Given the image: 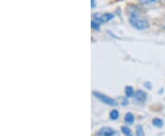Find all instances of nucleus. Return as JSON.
I'll return each instance as SVG.
<instances>
[{"instance_id": "nucleus-3", "label": "nucleus", "mask_w": 165, "mask_h": 136, "mask_svg": "<svg viewBox=\"0 0 165 136\" xmlns=\"http://www.w3.org/2000/svg\"><path fill=\"white\" fill-rule=\"evenodd\" d=\"M97 136H115V135H118L116 133L114 129L110 128V127H103L97 132Z\"/></svg>"}, {"instance_id": "nucleus-7", "label": "nucleus", "mask_w": 165, "mask_h": 136, "mask_svg": "<svg viewBox=\"0 0 165 136\" xmlns=\"http://www.w3.org/2000/svg\"><path fill=\"white\" fill-rule=\"evenodd\" d=\"M152 124L155 126V127H158V128H161L164 124V122L160 118H154L152 120Z\"/></svg>"}, {"instance_id": "nucleus-12", "label": "nucleus", "mask_w": 165, "mask_h": 136, "mask_svg": "<svg viewBox=\"0 0 165 136\" xmlns=\"http://www.w3.org/2000/svg\"><path fill=\"white\" fill-rule=\"evenodd\" d=\"M161 0H140V2L144 5H153L159 3Z\"/></svg>"}, {"instance_id": "nucleus-8", "label": "nucleus", "mask_w": 165, "mask_h": 136, "mask_svg": "<svg viewBox=\"0 0 165 136\" xmlns=\"http://www.w3.org/2000/svg\"><path fill=\"white\" fill-rule=\"evenodd\" d=\"M125 93L127 97H132L134 96V90L131 86H126L125 87Z\"/></svg>"}, {"instance_id": "nucleus-9", "label": "nucleus", "mask_w": 165, "mask_h": 136, "mask_svg": "<svg viewBox=\"0 0 165 136\" xmlns=\"http://www.w3.org/2000/svg\"><path fill=\"white\" fill-rule=\"evenodd\" d=\"M109 116H110V119L113 120V121L118 120V117H119V112L118 110H112L109 113Z\"/></svg>"}, {"instance_id": "nucleus-11", "label": "nucleus", "mask_w": 165, "mask_h": 136, "mask_svg": "<svg viewBox=\"0 0 165 136\" xmlns=\"http://www.w3.org/2000/svg\"><path fill=\"white\" fill-rule=\"evenodd\" d=\"M136 136H145V133L141 125H138L136 127Z\"/></svg>"}, {"instance_id": "nucleus-6", "label": "nucleus", "mask_w": 165, "mask_h": 136, "mask_svg": "<svg viewBox=\"0 0 165 136\" xmlns=\"http://www.w3.org/2000/svg\"><path fill=\"white\" fill-rule=\"evenodd\" d=\"M135 121V117L134 115L131 112H128L125 115V121L127 122L128 124H133Z\"/></svg>"}, {"instance_id": "nucleus-10", "label": "nucleus", "mask_w": 165, "mask_h": 136, "mask_svg": "<svg viewBox=\"0 0 165 136\" xmlns=\"http://www.w3.org/2000/svg\"><path fill=\"white\" fill-rule=\"evenodd\" d=\"M121 132L123 133V134L125 136H133L132 131L127 126H122L121 127Z\"/></svg>"}, {"instance_id": "nucleus-13", "label": "nucleus", "mask_w": 165, "mask_h": 136, "mask_svg": "<svg viewBox=\"0 0 165 136\" xmlns=\"http://www.w3.org/2000/svg\"><path fill=\"white\" fill-rule=\"evenodd\" d=\"M91 27H92V29H95V30L99 29V28H100L99 22L95 21V20H93V21L91 22Z\"/></svg>"}, {"instance_id": "nucleus-1", "label": "nucleus", "mask_w": 165, "mask_h": 136, "mask_svg": "<svg viewBox=\"0 0 165 136\" xmlns=\"http://www.w3.org/2000/svg\"><path fill=\"white\" fill-rule=\"evenodd\" d=\"M129 22L131 24L133 28L139 29V30H144L149 28V22L146 19H142L138 17H131L129 19Z\"/></svg>"}, {"instance_id": "nucleus-2", "label": "nucleus", "mask_w": 165, "mask_h": 136, "mask_svg": "<svg viewBox=\"0 0 165 136\" xmlns=\"http://www.w3.org/2000/svg\"><path fill=\"white\" fill-rule=\"evenodd\" d=\"M93 94H94V96L95 98H97L100 101H102L103 103L107 104L109 106H116V105H118V101H116L115 99H112V98L108 97L107 95H105V94H103V93H101L99 91H94Z\"/></svg>"}, {"instance_id": "nucleus-5", "label": "nucleus", "mask_w": 165, "mask_h": 136, "mask_svg": "<svg viewBox=\"0 0 165 136\" xmlns=\"http://www.w3.org/2000/svg\"><path fill=\"white\" fill-rule=\"evenodd\" d=\"M134 98L137 101L143 103L147 100V93L142 90H139L134 93Z\"/></svg>"}, {"instance_id": "nucleus-4", "label": "nucleus", "mask_w": 165, "mask_h": 136, "mask_svg": "<svg viewBox=\"0 0 165 136\" xmlns=\"http://www.w3.org/2000/svg\"><path fill=\"white\" fill-rule=\"evenodd\" d=\"M114 17L113 14H94V19L95 21H97L99 23H103V22H107L109 20H111Z\"/></svg>"}]
</instances>
